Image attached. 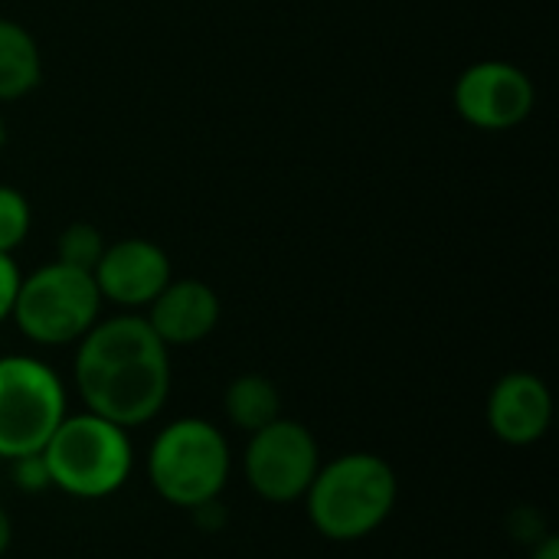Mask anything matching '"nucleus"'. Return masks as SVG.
<instances>
[{
    "instance_id": "nucleus-1",
    "label": "nucleus",
    "mask_w": 559,
    "mask_h": 559,
    "mask_svg": "<svg viewBox=\"0 0 559 559\" xmlns=\"http://www.w3.org/2000/svg\"><path fill=\"white\" fill-rule=\"evenodd\" d=\"M72 380L88 413L128 432L141 429L170 400V347L141 314L98 318L75 347Z\"/></svg>"
},
{
    "instance_id": "nucleus-2",
    "label": "nucleus",
    "mask_w": 559,
    "mask_h": 559,
    "mask_svg": "<svg viewBox=\"0 0 559 559\" xmlns=\"http://www.w3.org/2000/svg\"><path fill=\"white\" fill-rule=\"evenodd\" d=\"M301 501L318 537L331 544H357L373 537L393 518L400 475L373 452H344L321 462Z\"/></svg>"
},
{
    "instance_id": "nucleus-3",
    "label": "nucleus",
    "mask_w": 559,
    "mask_h": 559,
    "mask_svg": "<svg viewBox=\"0 0 559 559\" xmlns=\"http://www.w3.org/2000/svg\"><path fill=\"white\" fill-rule=\"evenodd\" d=\"M144 472L160 501L180 511H197L219 501L233 472V452L219 426L200 416H183L154 436Z\"/></svg>"
},
{
    "instance_id": "nucleus-4",
    "label": "nucleus",
    "mask_w": 559,
    "mask_h": 559,
    "mask_svg": "<svg viewBox=\"0 0 559 559\" xmlns=\"http://www.w3.org/2000/svg\"><path fill=\"white\" fill-rule=\"evenodd\" d=\"M39 455L52 488L75 501H105L118 495L134 472L131 432L88 409L69 413Z\"/></svg>"
},
{
    "instance_id": "nucleus-5",
    "label": "nucleus",
    "mask_w": 559,
    "mask_h": 559,
    "mask_svg": "<svg viewBox=\"0 0 559 559\" xmlns=\"http://www.w3.org/2000/svg\"><path fill=\"white\" fill-rule=\"evenodd\" d=\"M102 295L92 272L49 262L33 275L20 278L10 321L36 347H66L79 344L102 314Z\"/></svg>"
},
{
    "instance_id": "nucleus-6",
    "label": "nucleus",
    "mask_w": 559,
    "mask_h": 559,
    "mask_svg": "<svg viewBox=\"0 0 559 559\" xmlns=\"http://www.w3.org/2000/svg\"><path fill=\"white\" fill-rule=\"evenodd\" d=\"M69 416L59 373L29 354L0 357V459L13 462L43 452L56 426Z\"/></svg>"
},
{
    "instance_id": "nucleus-7",
    "label": "nucleus",
    "mask_w": 559,
    "mask_h": 559,
    "mask_svg": "<svg viewBox=\"0 0 559 559\" xmlns=\"http://www.w3.org/2000/svg\"><path fill=\"white\" fill-rule=\"evenodd\" d=\"M321 445L314 432L298 419H272L246 442V485L265 504H295L311 488L321 468Z\"/></svg>"
},
{
    "instance_id": "nucleus-8",
    "label": "nucleus",
    "mask_w": 559,
    "mask_h": 559,
    "mask_svg": "<svg viewBox=\"0 0 559 559\" xmlns=\"http://www.w3.org/2000/svg\"><path fill=\"white\" fill-rule=\"evenodd\" d=\"M452 102L465 124L478 131H511L531 118L537 88L521 66L504 59H481L455 79Z\"/></svg>"
},
{
    "instance_id": "nucleus-9",
    "label": "nucleus",
    "mask_w": 559,
    "mask_h": 559,
    "mask_svg": "<svg viewBox=\"0 0 559 559\" xmlns=\"http://www.w3.org/2000/svg\"><path fill=\"white\" fill-rule=\"evenodd\" d=\"M92 278L102 301H111L121 311H141L164 292V285L174 278V269L170 255L157 242L128 236L105 246Z\"/></svg>"
},
{
    "instance_id": "nucleus-10",
    "label": "nucleus",
    "mask_w": 559,
    "mask_h": 559,
    "mask_svg": "<svg viewBox=\"0 0 559 559\" xmlns=\"http://www.w3.org/2000/svg\"><path fill=\"white\" fill-rule=\"evenodd\" d=\"M488 429L511 449L537 445L554 426V393L531 370L504 373L488 393Z\"/></svg>"
},
{
    "instance_id": "nucleus-11",
    "label": "nucleus",
    "mask_w": 559,
    "mask_h": 559,
    "mask_svg": "<svg viewBox=\"0 0 559 559\" xmlns=\"http://www.w3.org/2000/svg\"><path fill=\"white\" fill-rule=\"evenodd\" d=\"M219 295L200 278H170L144 314L164 347H193L206 341L219 328Z\"/></svg>"
},
{
    "instance_id": "nucleus-12",
    "label": "nucleus",
    "mask_w": 559,
    "mask_h": 559,
    "mask_svg": "<svg viewBox=\"0 0 559 559\" xmlns=\"http://www.w3.org/2000/svg\"><path fill=\"white\" fill-rule=\"evenodd\" d=\"M43 82V52L36 36L16 23L0 16V105L26 98Z\"/></svg>"
},
{
    "instance_id": "nucleus-13",
    "label": "nucleus",
    "mask_w": 559,
    "mask_h": 559,
    "mask_svg": "<svg viewBox=\"0 0 559 559\" xmlns=\"http://www.w3.org/2000/svg\"><path fill=\"white\" fill-rule=\"evenodd\" d=\"M223 413L233 429L249 436L282 416V393L262 373H239L223 393Z\"/></svg>"
},
{
    "instance_id": "nucleus-14",
    "label": "nucleus",
    "mask_w": 559,
    "mask_h": 559,
    "mask_svg": "<svg viewBox=\"0 0 559 559\" xmlns=\"http://www.w3.org/2000/svg\"><path fill=\"white\" fill-rule=\"evenodd\" d=\"M105 236L98 226L92 223H69L59 239H56V262L62 265H72V269H82V272H92L105 252Z\"/></svg>"
},
{
    "instance_id": "nucleus-15",
    "label": "nucleus",
    "mask_w": 559,
    "mask_h": 559,
    "mask_svg": "<svg viewBox=\"0 0 559 559\" xmlns=\"http://www.w3.org/2000/svg\"><path fill=\"white\" fill-rule=\"evenodd\" d=\"M29 226H33L29 200L13 187H0V252L13 255L26 242Z\"/></svg>"
},
{
    "instance_id": "nucleus-16",
    "label": "nucleus",
    "mask_w": 559,
    "mask_h": 559,
    "mask_svg": "<svg viewBox=\"0 0 559 559\" xmlns=\"http://www.w3.org/2000/svg\"><path fill=\"white\" fill-rule=\"evenodd\" d=\"M10 478H13V485H16L23 495H43V491L52 488L49 468H46V462H43L39 452H36V455L13 459V462H10Z\"/></svg>"
},
{
    "instance_id": "nucleus-17",
    "label": "nucleus",
    "mask_w": 559,
    "mask_h": 559,
    "mask_svg": "<svg viewBox=\"0 0 559 559\" xmlns=\"http://www.w3.org/2000/svg\"><path fill=\"white\" fill-rule=\"evenodd\" d=\"M20 269L13 262V255L0 252V324L10 321L13 314V301H16V292H20Z\"/></svg>"
},
{
    "instance_id": "nucleus-18",
    "label": "nucleus",
    "mask_w": 559,
    "mask_h": 559,
    "mask_svg": "<svg viewBox=\"0 0 559 559\" xmlns=\"http://www.w3.org/2000/svg\"><path fill=\"white\" fill-rule=\"evenodd\" d=\"M527 559H559V537L557 534H544L537 544H531V557Z\"/></svg>"
},
{
    "instance_id": "nucleus-19",
    "label": "nucleus",
    "mask_w": 559,
    "mask_h": 559,
    "mask_svg": "<svg viewBox=\"0 0 559 559\" xmlns=\"http://www.w3.org/2000/svg\"><path fill=\"white\" fill-rule=\"evenodd\" d=\"M10 544H13V524H10V514H7L3 504H0V559L7 557Z\"/></svg>"
},
{
    "instance_id": "nucleus-20",
    "label": "nucleus",
    "mask_w": 559,
    "mask_h": 559,
    "mask_svg": "<svg viewBox=\"0 0 559 559\" xmlns=\"http://www.w3.org/2000/svg\"><path fill=\"white\" fill-rule=\"evenodd\" d=\"M3 141H7V124H3V115H0V147H3Z\"/></svg>"
}]
</instances>
